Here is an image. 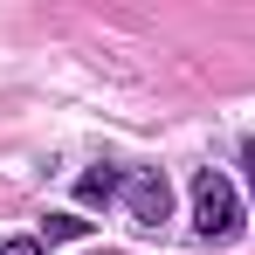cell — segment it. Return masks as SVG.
I'll use <instances>...</instances> for the list:
<instances>
[{
  "instance_id": "2",
  "label": "cell",
  "mask_w": 255,
  "mask_h": 255,
  "mask_svg": "<svg viewBox=\"0 0 255 255\" xmlns=\"http://www.w3.org/2000/svg\"><path fill=\"white\" fill-rule=\"evenodd\" d=\"M166 214H172V186H166V172H138V179H131V221L159 228Z\"/></svg>"
},
{
  "instance_id": "4",
  "label": "cell",
  "mask_w": 255,
  "mask_h": 255,
  "mask_svg": "<svg viewBox=\"0 0 255 255\" xmlns=\"http://www.w3.org/2000/svg\"><path fill=\"white\" fill-rule=\"evenodd\" d=\"M42 228H48V242H83L90 235V221H76V214H48Z\"/></svg>"
},
{
  "instance_id": "3",
  "label": "cell",
  "mask_w": 255,
  "mask_h": 255,
  "mask_svg": "<svg viewBox=\"0 0 255 255\" xmlns=\"http://www.w3.org/2000/svg\"><path fill=\"white\" fill-rule=\"evenodd\" d=\"M118 186H125V179H118V166H97V172H83V179H76V193H83L90 207H104Z\"/></svg>"
},
{
  "instance_id": "1",
  "label": "cell",
  "mask_w": 255,
  "mask_h": 255,
  "mask_svg": "<svg viewBox=\"0 0 255 255\" xmlns=\"http://www.w3.org/2000/svg\"><path fill=\"white\" fill-rule=\"evenodd\" d=\"M193 228H200V242H235V235H242L235 179H221V172H200V179H193Z\"/></svg>"
},
{
  "instance_id": "5",
  "label": "cell",
  "mask_w": 255,
  "mask_h": 255,
  "mask_svg": "<svg viewBox=\"0 0 255 255\" xmlns=\"http://www.w3.org/2000/svg\"><path fill=\"white\" fill-rule=\"evenodd\" d=\"M0 255H42V242H0Z\"/></svg>"
},
{
  "instance_id": "6",
  "label": "cell",
  "mask_w": 255,
  "mask_h": 255,
  "mask_svg": "<svg viewBox=\"0 0 255 255\" xmlns=\"http://www.w3.org/2000/svg\"><path fill=\"white\" fill-rule=\"evenodd\" d=\"M242 166H249V186H255V138L242 145Z\"/></svg>"
}]
</instances>
